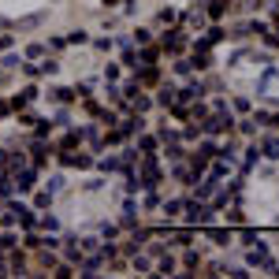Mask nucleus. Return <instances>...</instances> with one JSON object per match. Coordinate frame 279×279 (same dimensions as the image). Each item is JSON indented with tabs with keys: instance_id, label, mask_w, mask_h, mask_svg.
Masks as SVG:
<instances>
[{
	"instance_id": "17",
	"label": "nucleus",
	"mask_w": 279,
	"mask_h": 279,
	"mask_svg": "<svg viewBox=\"0 0 279 279\" xmlns=\"http://www.w3.org/2000/svg\"><path fill=\"white\" fill-rule=\"evenodd\" d=\"M242 242L253 246V242H261V238H257V231H242Z\"/></svg>"
},
{
	"instance_id": "4",
	"label": "nucleus",
	"mask_w": 279,
	"mask_h": 279,
	"mask_svg": "<svg viewBox=\"0 0 279 279\" xmlns=\"http://www.w3.org/2000/svg\"><path fill=\"white\" fill-rule=\"evenodd\" d=\"M182 45H186V41H182V30H168L164 41H160V49H164V52H182Z\"/></svg>"
},
{
	"instance_id": "21",
	"label": "nucleus",
	"mask_w": 279,
	"mask_h": 279,
	"mask_svg": "<svg viewBox=\"0 0 279 279\" xmlns=\"http://www.w3.org/2000/svg\"><path fill=\"white\" fill-rule=\"evenodd\" d=\"M268 127H275V130H279V115H272V119H268Z\"/></svg>"
},
{
	"instance_id": "16",
	"label": "nucleus",
	"mask_w": 279,
	"mask_h": 279,
	"mask_svg": "<svg viewBox=\"0 0 279 279\" xmlns=\"http://www.w3.org/2000/svg\"><path fill=\"white\" fill-rule=\"evenodd\" d=\"M227 220H231V224H242V220H246V216H242V208H238V205H235V208H231V213H227Z\"/></svg>"
},
{
	"instance_id": "3",
	"label": "nucleus",
	"mask_w": 279,
	"mask_h": 279,
	"mask_svg": "<svg viewBox=\"0 0 279 279\" xmlns=\"http://www.w3.org/2000/svg\"><path fill=\"white\" fill-rule=\"evenodd\" d=\"M197 268H201V253L186 246V253H182V272L179 275H197Z\"/></svg>"
},
{
	"instance_id": "13",
	"label": "nucleus",
	"mask_w": 279,
	"mask_h": 279,
	"mask_svg": "<svg viewBox=\"0 0 279 279\" xmlns=\"http://www.w3.org/2000/svg\"><path fill=\"white\" fill-rule=\"evenodd\" d=\"M268 119H272V115H268L264 108H257V112H253V123H257V127H268Z\"/></svg>"
},
{
	"instance_id": "10",
	"label": "nucleus",
	"mask_w": 279,
	"mask_h": 279,
	"mask_svg": "<svg viewBox=\"0 0 279 279\" xmlns=\"http://www.w3.org/2000/svg\"><path fill=\"white\" fill-rule=\"evenodd\" d=\"M175 19H179V15H175V8H160L157 23H160V26H168V23H175Z\"/></svg>"
},
{
	"instance_id": "6",
	"label": "nucleus",
	"mask_w": 279,
	"mask_h": 279,
	"mask_svg": "<svg viewBox=\"0 0 279 279\" xmlns=\"http://www.w3.org/2000/svg\"><path fill=\"white\" fill-rule=\"evenodd\" d=\"M261 153H264L268 160H279V138H264L261 142Z\"/></svg>"
},
{
	"instance_id": "14",
	"label": "nucleus",
	"mask_w": 279,
	"mask_h": 279,
	"mask_svg": "<svg viewBox=\"0 0 279 279\" xmlns=\"http://www.w3.org/2000/svg\"><path fill=\"white\" fill-rule=\"evenodd\" d=\"M208 112H213L208 104H194V112H190V115H194V119H208Z\"/></svg>"
},
{
	"instance_id": "12",
	"label": "nucleus",
	"mask_w": 279,
	"mask_h": 279,
	"mask_svg": "<svg viewBox=\"0 0 279 279\" xmlns=\"http://www.w3.org/2000/svg\"><path fill=\"white\" fill-rule=\"evenodd\" d=\"M182 205H186V201H168V205H164V216L171 220V216H179V208Z\"/></svg>"
},
{
	"instance_id": "7",
	"label": "nucleus",
	"mask_w": 279,
	"mask_h": 279,
	"mask_svg": "<svg viewBox=\"0 0 279 279\" xmlns=\"http://www.w3.org/2000/svg\"><path fill=\"white\" fill-rule=\"evenodd\" d=\"M157 101L164 104V108H171V104H175V86H171V82H168V86H160V97H157Z\"/></svg>"
},
{
	"instance_id": "5",
	"label": "nucleus",
	"mask_w": 279,
	"mask_h": 279,
	"mask_svg": "<svg viewBox=\"0 0 279 279\" xmlns=\"http://www.w3.org/2000/svg\"><path fill=\"white\" fill-rule=\"evenodd\" d=\"M157 275H179V261L175 257H160V264H157Z\"/></svg>"
},
{
	"instance_id": "2",
	"label": "nucleus",
	"mask_w": 279,
	"mask_h": 279,
	"mask_svg": "<svg viewBox=\"0 0 279 279\" xmlns=\"http://www.w3.org/2000/svg\"><path fill=\"white\" fill-rule=\"evenodd\" d=\"M182 208H186V224L190 227H208V220H213V205H205V201H186V205H182Z\"/></svg>"
},
{
	"instance_id": "8",
	"label": "nucleus",
	"mask_w": 279,
	"mask_h": 279,
	"mask_svg": "<svg viewBox=\"0 0 279 279\" xmlns=\"http://www.w3.org/2000/svg\"><path fill=\"white\" fill-rule=\"evenodd\" d=\"M186 26H194V30H201V26H205V12H201V8H194V12L186 15Z\"/></svg>"
},
{
	"instance_id": "18",
	"label": "nucleus",
	"mask_w": 279,
	"mask_h": 279,
	"mask_svg": "<svg viewBox=\"0 0 279 279\" xmlns=\"http://www.w3.org/2000/svg\"><path fill=\"white\" fill-rule=\"evenodd\" d=\"M182 157H186V153H182L179 146H171V149H168V160H182Z\"/></svg>"
},
{
	"instance_id": "1",
	"label": "nucleus",
	"mask_w": 279,
	"mask_h": 279,
	"mask_svg": "<svg viewBox=\"0 0 279 279\" xmlns=\"http://www.w3.org/2000/svg\"><path fill=\"white\" fill-rule=\"evenodd\" d=\"M246 268H261V272H272V268H275V257L268 253V246H264V242L246 246Z\"/></svg>"
},
{
	"instance_id": "20",
	"label": "nucleus",
	"mask_w": 279,
	"mask_h": 279,
	"mask_svg": "<svg viewBox=\"0 0 279 279\" xmlns=\"http://www.w3.org/2000/svg\"><path fill=\"white\" fill-rule=\"evenodd\" d=\"M242 8L246 12H261V0H242Z\"/></svg>"
},
{
	"instance_id": "19",
	"label": "nucleus",
	"mask_w": 279,
	"mask_h": 279,
	"mask_svg": "<svg viewBox=\"0 0 279 279\" xmlns=\"http://www.w3.org/2000/svg\"><path fill=\"white\" fill-rule=\"evenodd\" d=\"M157 56H160V49H146V52H142V60H146V63H153Z\"/></svg>"
},
{
	"instance_id": "9",
	"label": "nucleus",
	"mask_w": 279,
	"mask_h": 279,
	"mask_svg": "<svg viewBox=\"0 0 279 279\" xmlns=\"http://www.w3.org/2000/svg\"><path fill=\"white\" fill-rule=\"evenodd\" d=\"M208 238H213L216 246H231V238H235V235H231V231H208Z\"/></svg>"
},
{
	"instance_id": "15",
	"label": "nucleus",
	"mask_w": 279,
	"mask_h": 279,
	"mask_svg": "<svg viewBox=\"0 0 279 279\" xmlns=\"http://www.w3.org/2000/svg\"><path fill=\"white\" fill-rule=\"evenodd\" d=\"M134 272H142V275H149V261H146V257H134Z\"/></svg>"
},
{
	"instance_id": "11",
	"label": "nucleus",
	"mask_w": 279,
	"mask_h": 279,
	"mask_svg": "<svg viewBox=\"0 0 279 279\" xmlns=\"http://www.w3.org/2000/svg\"><path fill=\"white\" fill-rule=\"evenodd\" d=\"M224 37H227V30H224V26H213V30L205 34V41H208V45H216V41H224Z\"/></svg>"
}]
</instances>
